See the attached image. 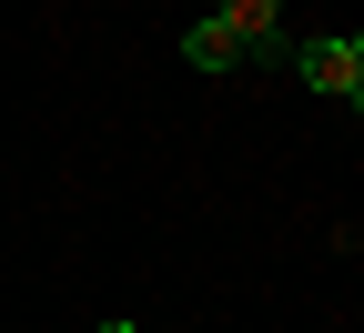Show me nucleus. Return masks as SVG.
I'll return each instance as SVG.
<instances>
[{"label":"nucleus","mask_w":364,"mask_h":333,"mask_svg":"<svg viewBox=\"0 0 364 333\" xmlns=\"http://www.w3.org/2000/svg\"><path fill=\"white\" fill-rule=\"evenodd\" d=\"M294 71L314 81V91H324V102H364V40L354 31H324V40H294Z\"/></svg>","instance_id":"f257e3e1"},{"label":"nucleus","mask_w":364,"mask_h":333,"mask_svg":"<svg viewBox=\"0 0 364 333\" xmlns=\"http://www.w3.org/2000/svg\"><path fill=\"white\" fill-rule=\"evenodd\" d=\"M223 31H233L243 40V51H273V31H284V0H223V11H213Z\"/></svg>","instance_id":"f03ea898"},{"label":"nucleus","mask_w":364,"mask_h":333,"mask_svg":"<svg viewBox=\"0 0 364 333\" xmlns=\"http://www.w3.org/2000/svg\"><path fill=\"white\" fill-rule=\"evenodd\" d=\"M182 61H193V71H233V61H243V40H233V31H223V21L203 11L193 31H182Z\"/></svg>","instance_id":"7ed1b4c3"},{"label":"nucleus","mask_w":364,"mask_h":333,"mask_svg":"<svg viewBox=\"0 0 364 333\" xmlns=\"http://www.w3.org/2000/svg\"><path fill=\"white\" fill-rule=\"evenodd\" d=\"M102 333H142V323H102Z\"/></svg>","instance_id":"20e7f679"}]
</instances>
